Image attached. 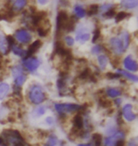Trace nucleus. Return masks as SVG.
Masks as SVG:
<instances>
[{
  "label": "nucleus",
  "instance_id": "nucleus-11",
  "mask_svg": "<svg viewBox=\"0 0 138 146\" xmlns=\"http://www.w3.org/2000/svg\"><path fill=\"white\" fill-rule=\"evenodd\" d=\"M89 39H90V33H89V31H88V30L86 28L83 27V26H80L78 29L77 34H76V40H77L79 43L84 44Z\"/></svg>",
  "mask_w": 138,
  "mask_h": 146
},
{
  "label": "nucleus",
  "instance_id": "nucleus-25",
  "mask_svg": "<svg viewBox=\"0 0 138 146\" xmlns=\"http://www.w3.org/2000/svg\"><path fill=\"white\" fill-rule=\"evenodd\" d=\"M98 9H99V6L98 5H91L89 7V10H88V13L87 14L89 16H93V15H96V13H98Z\"/></svg>",
  "mask_w": 138,
  "mask_h": 146
},
{
  "label": "nucleus",
  "instance_id": "nucleus-39",
  "mask_svg": "<svg viewBox=\"0 0 138 146\" xmlns=\"http://www.w3.org/2000/svg\"><path fill=\"white\" fill-rule=\"evenodd\" d=\"M8 1H9V3H10V2H13V0H8Z\"/></svg>",
  "mask_w": 138,
  "mask_h": 146
},
{
  "label": "nucleus",
  "instance_id": "nucleus-34",
  "mask_svg": "<svg viewBox=\"0 0 138 146\" xmlns=\"http://www.w3.org/2000/svg\"><path fill=\"white\" fill-rule=\"evenodd\" d=\"M122 103H123V100H122L121 97H120V98H116V99H114V104L116 107L121 106H122Z\"/></svg>",
  "mask_w": 138,
  "mask_h": 146
},
{
  "label": "nucleus",
  "instance_id": "nucleus-28",
  "mask_svg": "<svg viewBox=\"0 0 138 146\" xmlns=\"http://www.w3.org/2000/svg\"><path fill=\"white\" fill-rule=\"evenodd\" d=\"M99 38H100V30L99 28H96L95 31H94V34H93V38H92V42L96 43Z\"/></svg>",
  "mask_w": 138,
  "mask_h": 146
},
{
  "label": "nucleus",
  "instance_id": "nucleus-31",
  "mask_svg": "<svg viewBox=\"0 0 138 146\" xmlns=\"http://www.w3.org/2000/svg\"><path fill=\"white\" fill-rule=\"evenodd\" d=\"M114 16H116V11L114 9H111V10L107 11L106 13H104V17L105 18H113Z\"/></svg>",
  "mask_w": 138,
  "mask_h": 146
},
{
  "label": "nucleus",
  "instance_id": "nucleus-7",
  "mask_svg": "<svg viewBox=\"0 0 138 146\" xmlns=\"http://www.w3.org/2000/svg\"><path fill=\"white\" fill-rule=\"evenodd\" d=\"M110 48L112 49V51L114 52V56H120L123 52H124L126 49L124 48V45H123L122 40L120 39V37H112L110 41Z\"/></svg>",
  "mask_w": 138,
  "mask_h": 146
},
{
  "label": "nucleus",
  "instance_id": "nucleus-8",
  "mask_svg": "<svg viewBox=\"0 0 138 146\" xmlns=\"http://www.w3.org/2000/svg\"><path fill=\"white\" fill-rule=\"evenodd\" d=\"M123 66H124V70L133 73V74L138 70L137 62L133 57V55H127L124 58V60H123Z\"/></svg>",
  "mask_w": 138,
  "mask_h": 146
},
{
  "label": "nucleus",
  "instance_id": "nucleus-1",
  "mask_svg": "<svg viewBox=\"0 0 138 146\" xmlns=\"http://www.w3.org/2000/svg\"><path fill=\"white\" fill-rule=\"evenodd\" d=\"M27 98L31 104L40 106L48 100V95L42 84L39 83H32L28 87Z\"/></svg>",
  "mask_w": 138,
  "mask_h": 146
},
{
  "label": "nucleus",
  "instance_id": "nucleus-17",
  "mask_svg": "<svg viewBox=\"0 0 138 146\" xmlns=\"http://www.w3.org/2000/svg\"><path fill=\"white\" fill-rule=\"evenodd\" d=\"M10 51V48L6 40V37L3 35V33H0V54L7 55Z\"/></svg>",
  "mask_w": 138,
  "mask_h": 146
},
{
  "label": "nucleus",
  "instance_id": "nucleus-2",
  "mask_svg": "<svg viewBox=\"0 0 138 146\" xmlns=\"http://www.w3.org/2000/svg\"><path fill=\"white\" fill-rule=\"evenodd\" d=\"M126 132L118 128L113 134L102 139V146H125Z\"/></svg>",
  "mask_w": 138,
  "mask_h": 146
},
{
  "label": "nucleus",
  "instance_id": "nucleus-12",
  "mask_svg": "<svg viewBox=\"0 0 138 146\" xmlns=\"http://www.w3.org/2000/svg\"><path fill=\"white\" fill-rule=\"evenodd\" d=\"M116 72L120 76V78H124L125 80L130 81L133 84H136L138 82V77H137L136 74L128 72V71H126V70H124V69H121V68H116Z\"/></svg>",
  "mask_w": 138,
  "mask_h": 146
},
{
  "label": "nucleus",
  "instance_id": "nucleus-27",
  "mask_svg": "<svg viewBox=\"0 0 138 146\" xmlns=\"http://www.w3.org/2000/svg\"><path fill=\"white\" fill-rule=\"evenodd\" d=\"M45 123L48 126H54L56 123V119L52 116H48L45 118Z\"/></svg>",
  "mask_w": 138,
  "mask_h": 146
},
{
  "label": "nucleus",
  "instance_id": "nucleus-37",
  "mask_svg": "<svg viewBox=\"0 0 138 146\" xmlns=\"http://www.w3.org/2000/svg\"><path fill=\"white\" fill-rule=\"evenodd\" d=\"M38 2H39L41 5H46V3L48 2V0H38Z\"/></svg>",
  "mask_w": 138,
  "mask_h": 146
},
{
  "label": "nucleus",
  "instance_id": "nucleus-16",
  "mask_svg": "<svg viewBox=\"0 0 138 146\" xmlns=\"http://www.w3.org/2000/svg\"><path fill=\"white\" fill-rule=\"evenodd\" d=\"M43 45V43H42V41L41 40H36V41H34L33 43L31 44L30 46H29V48H28V50H27V55H26V57H28V56H32L35 52H37L38 51V49H39L41 46H42Z\"/></svg>",
  "mask_w": 138,
  "mask_h": 146
},
{
  "label": "nucleus",
  "instance_id": "nucleus-18",
  "mask_svg": "<svg viewBox=\"0 0 138 146\" xmlns=\"http://www.w3.org/2000/svg\"><path fill=\"white\" fill-rule=\"evenodd\" d=\"M109 57L105 54H99L98 55V68L99 70H105L109 63Z\"/></svg>",
  "mask_w": 138,
  "mask_h": 146
},
{
  "label": "nucleus",
  "instance_id": "nucleus-20",
  "mask_svg": "<svg viewBox=\"0 0 138 146\" xmlns=\"http://www.w3.org/2000/svg\"><path fill=\"white\" fill-rule=\"evenodd\" d=\"M27 5V0H13L11 10L13 11H20L24 9L25 6Z\"/></svg>",
  "mask_w": 138,
  "mask_h": 146
},
{
  "label": "nucleus",
  "instance_id": "nucleus-36",
  "mask_svg": "<svg viewBox=\"0 0 138 146\" xmlns=\"http://www.w3.org/2000/svg\"><path fill=\"white\" fill-rule=\"evenodd\" d=\"M0 146H9L7 142H6V141L1 136H0Z\"/></svg>",
  "mask_w": 138,
  "mask_h": 146
},
{
  "label": "nucleus",
  "instance_id": "nucleus-10",
  "mask_svg": "<svg viewBox=\"0 0 138 146\" xmlns=\"http://www.w3.org/2000/svg\"><path fill=\"white\" fill-rule=\"evenodd\" d=\"M123 94V89L118 86H107L104 90V95L108 99L120 98Z\"/></svg>",
  "mask_w": 138,
  "mask_h": 146
},
{
  "label": "nucleus",
  "instance_id": "nucleus-6",
  "mask_svg": "<svg viewBox=\"0 0 138 146\" xmlns=\"http://www.w3.org/2000/svg\"><path fill=\"white\" fill-rule=\"evenodd\" d=\"M23 68L29 73H35L40 66V61L34 56H28L23 59Z\"/></svg>",
  "mask_w": 138,
  "mask_h": 146
},
{
  "label": "nucleus",
  "instance_id": "nucleus-15",
  "mask_svg": "<svg viewBox=\"0 0 138 146\" xmlns=\"http://www.w3.org/2000/svg\"><path fill=\"white\" fill-rule=\"evenodd\" d=\"M59 138L55 133H49L46 138L44 146H57L59 143Z\"/></svg>",
  "mask_w": 138,
  "mask_h": 146
},
{
  "label": "nucleus",
  "instance_id": "nucleus-35",
  "mask_svg": "<svg viewBox=\"0 0 138 146\" xmlns=\"http://www.w3.org/2000/svg\"><path fill=\"white\" fill-rule=\"evenodd\" d=\"M77 146H94V143H93V141L81 142V143H79Z\"/></svg>",
  "mask_w": 138,
  "mask_h": 146
},
{
  "label": "nucleus",
  "instance_id": "nucleus-32",
  "mask_svg": "<svg viewBox=\"0 0 138 146\" xmlns=\"http://www.w3.org/2000/svg\"><path fill=\"white\" fill-rule=\"evenodd\" d=\"M126 146H138L136 137H133V138H131L130 139H129V141L127 142Z\"/></svg>",
  "mask_w": 138,
  "mask_h": 146
},
{
  "label": "nucleus",
  "instance_id": "nucleus-14",
  "mask_svg": "<svg viewBox=\"0 0 138 146\" xmlns=\"http://www.w3.org/2000/svg\"><path fill=\"white\" fill-rule=\"evenodd\" d=\"M48 107L45 106V104H40V106H36V107L32 110V116H33V118L35 119H39L41 117L45 116L46 112H48Z\"/></svg>",
  "mask_w": 138,
  "mask_h": 146
},
{
  "label": "nucleus",
  "instance_id": "nucleus-4",
  "mask_svg": "<svg viewBox=\"0 0 138 146\" xmlns=\"http://www.w3.org/2000/svg\"><path fill=\"white\" fill-rule=\"evenodd\" d=\"M69 15L66 11H61L58 13L57 21H56V37L59 40L60 37L63 35V33L65 31L66 25L68 23Z\"/></svg>",
  "mask_w": 138,
  "mask_h": 146
},
{
  "label": "nucleus",
  "instance_id": "nucleus-19",
  "mask_svg": "<svg viewBox=\"0 0 138 146\" xmlns=\"http://www.w3.org/2000/svg\"><path fill=\"white\" fill-rule=\"evenodd\" d=\"M10 50L13 51V54H15L16 56L18 57H21V58H25L26 55H27V50H25L24 48H21L20 46H18L17 44L15 43L14 45H13L10 48Z\"/></svg>",
  "mask_w": 138,
  "mask_h": 146
},
{
  "label": "nucleus",
  "instance_id": "nucleus-30",
  "mask_svg": "<svg viewBox=\"0 0 138 146\" xmlns=\"http://www.w3.org/2000/svg\"><path fill=\"white\" fill-rule=\"evenodd\" d=\"M114 4H104L102 5L101 7H99L98 10H100V11H104V13H106L107 11L111 10V9H114Z\"/></svg>",
  "mask_w": 138,
  "mask_h": 146
},
{
  "label": "nucleus",
  "instance_id": "nucleus-13",
  "mask_svg": "<svg viewBox=\"0 0 138 146\" xmlns=\"http://www.w3.org/2000/svg\"><path fill=\"white\" fill-rule=\"evenodd\" d=\"M11 91V86L6 82H0V102L4 101Z\"/></svg>",
  "mask_w": 138,
  "mask_h": 146
},
{
  "label": "nucleus",
  "instance_id": "nucleus-21",
  "mask_svg": "<svg viewBox=\"0 0 138 146\" xmlns=\"http://www.w3.org/2000/svg\"><path fill=\"white\" fill-rule=\"evenodd\" d=\"M119 37H120V39L122 40L125 49H127L129 48V46H130V43H131V35H130V33H127V31H121V33H120Z\"/></svg>",
  "mask_w": 138,
  "mask_h": 146
},
{
  "label": "nucleus",
  "instance_id": "nucleus-33",
  "mask_svg": "<svg viewBox=\"0 0 138 146\" xmlns=\"http://www.w3.org/2000/svg\"><path fill=\"white\" fill-rule=\"evenodd\" d=\"M48 33V31H46V30H44V29H42V28H40V27L37 28V33H38V35H39L40 37L46 36Z\"/></svg>",
  "mask_w": 138,
  "mask_h": 146
},
{
  "label": "nucleus",
  "instance_id": "nucleus-24",
  "mask_svg": "<svg viewBox=\"0 0 138 146\" xmlns=\"http://www.w3.org/2000/svg\"><path fill=\"white\" fill-rule=\"evenodd\" d=\"M103 51H107V50L102 45H96L91 48V52H92V54H95V55L102 54V52Z\"/></svg>",
  "mask_w": 138,
  "mask_h": 146
},
{
  "label": "nucleus",
  "instance_id": "nucleus-22",
  "mask_svg": "<svg viewBox=\"0 0 138 146\" xmlns=\"http://www.w3.org/2000/svg\"><path fill=\"white\" fill-rule=\"evenodd\" d=\"M120 5L126 9H134L137 7L138 0H122Z\"/></svg>",
  "mask_w": 138,
  "mask_h": 146
},
{
  "label": "nucleus",
  "instance_id": "nucleus-3",
  "mask_svg": "<svg viewBox=\"0 0 138 146\" xmlns=\"http://www.w3.org/2000/svg\"><path fill=\"white\" fill-rule=\"evenodd\" d=\"M53 106L56 113L61 118H63V117L68 116L70 114H76L83 106L74 103H55Z\"/></svg>",
  "mask_w": 138,
  "mask_h": 146
},
{
  "label": "nucleus",
  "instance_id": "nucleus-9",
  "mask_svg": "<svg viewBox=\"0 0 138 146\" xmlns=\"http://www.w3.org/2000/svg\"><path fill=\"white\" fill-rule=\"evenodd\" d=\"M14 39H15V41H18L20 44L27 45V44L30 43L32 36L27 30H25V29H20V30L15 31Z\"/></svg>",
  "mask_w": 138,
  "mask_h": 146
},
{
  "label": "nucleus",
  "instance_id": "nucleus-5",
  "mask_svg": "<svg viewBox=\"0 0 138 146\" xmlns=\"http://www.w3.org/2000/svg\"><path fill=\"white\" fill-rule=\"evenodd\" d=\"M120 115H121V118L123 121H125L127 122H133V121H135L137 119V114L135 113V111H134L133 104H131V103L125 104L124 106H122Z\"/></svg>",
  "mask_w": 138,
  "mask_h": 146
},
{
  "label": "nucleus",
  "instance_id": "nucleus-29",
  "mask_svg": "<svg viewBox=\"0 0 138 146\" xmlns=\"http://www.w3.org/2000/svg\"><path fill=\"white\" fill-rule=\"evenodd\" d=\"M64 42H65L66 46H68L69 48H71L72 46H74L75 40H74V38L71 36H65L64 37Z\"/></svg>",
  "mask_w": 138,
  "mask_h": 146
},
{
  "label": "nucleus",
  "instance_id": "nucleus-38",
  "mask_svg": "<svg viewBox=\"0 0 138 146\" xmlns=\"http://www.w3.org/2000/svg\"><path fill=\"white\" fill-rule=\"evenodd\" d=\"M59 1L61 2V4L63 5V6H65V5H67V0H59Z\"/></svg>",
  "mask_w": 138,
  "mask_h": 146
},
{
  "label": "nucleus",
  "instance_id": "nucleus-23",
  "mask_svg": "<svg viewBox=\"0 0 138 146\" xmlns=\"http://www.w3.org/2000/svg\"><path fill=\"white\" fill-rule=\"evenodd\" d=\"M74 11H75V16L77 17V18H83V17L86 15V11H85L84 9L80 5L75 6Z\"/></svg>",
  "mask_w": 138,
  "mask_h": 146
},
{
  "label": "nucleus",
  "instance_id": "nucleus-26",
  "mask_svg": "<svg viewBox=\"0 0 138 146\" xmlns=\"http://www.w3.org/2000/svg\"><path fill=\"white\" fill-rule=\"evenodd\" d=\"M130 15H131L130 13H125V11H120L118 13H116V21L120 22V21H122L123 19H125L126 17H128Z\"/></svg>",
  "mask_w": 138,
  "mask_h": 146
}]
</instances>
